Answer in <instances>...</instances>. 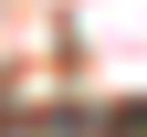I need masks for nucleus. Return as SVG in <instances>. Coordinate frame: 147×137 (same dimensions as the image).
<instances>
[{"instance_id":"f257e3e1","label":"nucleus","mask_w":147,"mask_h":137,"mask_svg":"<svg viewBox=\"0 0 147 137\" xmlns=\"http://www.w3.org/2000/svg\"><path fill=\"white\" fill-rule=\"evenodd\" d=\"M0 137H63V127H0Z\"/></svg>"}]
</instances>
